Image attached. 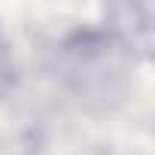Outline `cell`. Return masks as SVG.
<instances>
[]
</instances>
